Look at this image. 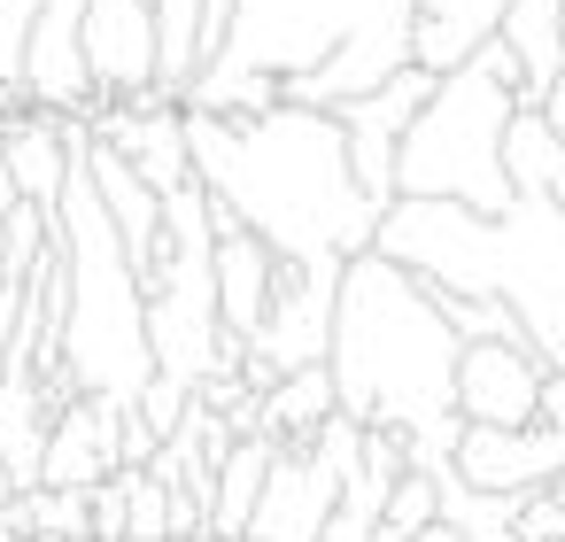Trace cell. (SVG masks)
Here are the masks:
<instances>
[{
	"label": "cell",
	"mask_w": 565,
	"mask_h": 542,
	"mask_svg": "<svg viewBox=\"0 0 565 542\" xmlns=\"http://www.w3.org/2000/svg\"><path fill=\"white\" fill-rule=\"evenodd\" d=\"M186 156L225 225L256 233L279 264H356L380 241V202L349 171L341 117H186Z\"/></svg>",
	"instance_id": "6da1fadb"
},
{
	"label": "cell",
	"mask_w": 565,
	"mask_h": 542,
	"mask_svg": "<svg viewBox=\"0 0 565 542\" xmlns=\"http://www.w3.org/2000/svg\"><path fill=\"white\" fill-rule=\"evenodd\" d=\"M411 24L418 0H241L225 55L186 94V117H341L411 71Z\"/></svg>",
	"instance_id": "7a4b0ae2"
},
{
	"label": "cell",
	"mask_w": 565,
	"mask_h": 542,
	"mask_svg": "<svg viewBox=\"0 0 565 542\" xmlns=\"http://www.w3.org/2000/svg\"><path fill=\"white\" fill-rule=\"evenodd\" d=\"M457 357L465 341L441 326L434 295L387 264V256H356L341 272V310H333V403L349 426H387L403 434L411 472L441 480L457 465L465 418H457Z\"/></svg>",
	"instance_id": "3957f363"
},
{
	"label": "cell",
	"mask_w": 565,
	"mask_h": 542,
	"mask_svg": "<svg viewBox=\"0 0 565 542\" xmlns=\"http://www.w3.org/2000/svg\"><path fill=\"white\" fill-rule=\"evenodd\" d=\"M372 256L403 264L418 287L503 302L526 349L565 372V210L519 194L503 217H472L449 202H387Z\"/></svg>",
	"instance_id": "277c9868"
},
{
	"label": "cell",
	"mask_w": 565,
	"mask_h": 542,
	"mask_svg": "<svg viewBox=\"0 0 565 542\" xmlns=\"http://www.w3.org/2000/svg\"><path fill=\"white\" fill-rule=\"evenodd\" d=\"M86 156V148H78ZM55 264H63V326H55V395H102V403H140L156 387L148 357V287L86 179L71 163L63 210H55Z\"/></svg>",
	"instance_id": "5b68a950"
},
{
	"label": "cell",
	"mask_w": 565,
	"mask_h": 542,
	"mask_svg": "<svg viewBox=\"0 0 565 542\" xmlns=\"http://www.w3.org/2000/svg\"><path fill=\"white\" fill-rule=\"evenodd\" d=\"M519 109H526V71L503 40L480 47L465 71L434 78V102L418 109L395 156V202H449L472 217H503L519 202L503 171V140Z\"/></svg>",
	"instance_id": "8992f818"
},
{
	"label": "cell",
	"mask_w": 565,
	"mask_h": 542,
	"mask_svg": "<svg viewBox=\"0 0 565 542\" xmlns=\"http://www.w3.org/2000/svg\"><path fill=\"white\" fill-rule=\"evenodd\" d=\"M148 357L156 380H179L194 395L241 372V341L217 318V210L202 179L163 194V264L148 272Z\"/></svg>",
	"instance_id": "52a82bcc"
},
{
	"label": "cell",
	"mask_w": 565,
	"mask_h": 542,
	"mask_svg": "<svg viewBox=\"0 0 565 542\" xmlns=\"http://www.w3.org/2000/svg\"><path fill=\"white\" fill-rule=\"evenodd\" d=\"M356 449H364V426H349L341 411L310 442H279L264 496H256V519H248V542H318L333 503H341V480L356 472Z\"/></svg>",
	"instance_id": "ba28073f"
},
{
	"label": "cell",
	"mask_w": 565,
	"mask_h": 542,
	"mask_svg": "<svg viewBox=\"0 0 565 542\" xmlns=\"http://www.w3.org/2000/svg\"><path fill=\"white\" fill-rule=\"evenodd\" d=\"M341 272H349V264H279L271 318H264V333L241 349V380H248L256 395H271L287 372H318V364L333 357Z\"/></svg>",
	"instance_id": "9c48e42d"
},
{
	"label": "cell",
	"mask_w": 565,
	"mask_h": 542,
	"mask_svg": "<svg viewBox=\"0 0 565 542\" xmlns=\"http://www.w3.org/2000/svg\"><path fill=\"white\" fill-rule=\"evenodd\" d=\"M86 71H94V109L156 102V9L148 0H86Z\"/></svg>",
	"instance_id": "30bf717a"
},
{
	"label": "cell",
	"mask_w": 565,
	"mask_h": 542,
	"mask_svg": "<svg viewBox=\"0 0 565 542\" xmlns=\"http://www.w3.org/2000/svg\"><path fill=\"white\" fill-rule=\"evenodd\" d=\"M426 102H434V78H426V71H403V78H387L380 94H364V102L341 109L349 171H356V187H364L380 210L395 202V156H403V140H411V125H418Z\"/></svg>",
	"instance_id": "8fae6325"
},
{
	"label": "cell",
	"mask_w": 565,
	"mask_h": 542,
	"mask_svg": "<svg viewBox=\"0 0 565 542\" xmlns=\"http://www.w3.org/2000/svg\"><path fill=\"white\" fill-rule=\"evenodd\" d=\"M542 357L526 341H480L457 357V418L465 426H495V434H526L542 411Z\"/></svg>",
	"instance_id": "7c38bea8"
},
{
	"label": "cell",
	"mask_w": 565,
	"mask_h": 542,
	"mask_svg": "<svg viewBox=\"0 0 565 542\" xmlns=\"http://www.w3.org/2000/svg\"><path fill=\"white\" fill-rule=\"evenodd\" d=\"M24 109L40 117H94V71H86V0H47L32 55H24Z\"/></svg>",
	"instance_id": "4fadbf2b"
},
{
	"label": "cell",
	"mask_w": 565,
	"mask_h": 542,
	"mask_svg": "<svg viewBox=\"0 0 565 542\" xmlns=\"http://www.w3.org/2000/svg\"><path fill=\"white\" fill-rule=\"evenodd\" d=\"M125 472V403H102V395H71L55 411V434H47V457H40V488H109Z\"/></svg>",
	"instance_id": "5bb4252c"
},
{
	"label": "cell",
	"mask_w": 565,
	"mask_h": 542,
	"mask_svg": "<svg viewBox=\"0 0 565 542\" xmlns=\"http://www.w3.org/2000/svg\"><path fill=\"white\" fill-rule=\"evenodd\" d=\"M86 132L102 140V148H117L132 171H140V187L148 194H179V187H194V156H186V109L179 102H140V109H94L86 117Z\"/></svg>",
	"instance_id": "9a60e30c"
},
{
	"label": "cell",
	"mask_w": 565,
	"mask_h": 542,
	"mask_svg": "<svg viewBox=\"0 0 565 542\" xmlns=\"http://www.w3.org/2000/svg\"><path fill=\"white\" fill-rule=\"evenodd\" d=\"M565 472V434L557 426H526V434H495V426H465L457 442V480L480 496H542Z\"/></svg>",
	"instance_id": "2e32d148"
},
{
	"label": "cell",
	"mask_w": 565,
	"mask_h": 542,
	"mask_svg": "<svg viewBox=\"0 0 565 542\" xmlns=\"http://www.w3.org/2000/svg\"><path fill=\"white\" fill-rule=\"evenodd\" d=\"M78 163H86V179H94V194H102V210H109V225H117V241H125V256H132V272L148 287V272L163 264V194H148L140 171L102 140H86Z\"/></svg>",
	"instance_id": "e0dca14e"
},
{
	"label": "cell",
	"mask_w": 565,
	"mask_h": 542,
	"mask_svg": "<svg viewBox=\"0 0 565 542\" xmlns=\"http://www.w3.org/2000/svg\"><path fill=\"white\" fill-rule=\"evenodd\" d=\"M0 163H9L17 179V202L55 217L63 210V187H71V163L78 148L63 140V117H40V109H17V117H0Z\"/></svg>",
	"instance_id": "ac0fdd59"
},
{
	"label": "cell",
	"mask_w": 565,
	"mask_h": 542,
	"mask_svg": "<svg viewBox=\"0 0 565 542\" xmlns=\"http://www.w3.org/2000/svg\"><path fill=\"white\" fill-rule=\"evenodd\" d=\"M503 17H511V0H418V24H411V71H426V78L465 71L480 47L503 40Z\"/></svg>",
	"instance_id": "d6986e66"
},
{
	"label": "cell",
	"mask_w": 565,
	"mask_h": 542,
	"mask_svg": "<svg viewBox=\"0 0 565 542\" xmlns=\"http://www.w3.org/2000/svg\"><path fill=\"white\" fill-rule=\"evenodd\" d=\"M210 210H217V202H210ZM271 287H279V256H271L256 233L225 225V210H217V318H225V333H233L241 349L264 333Z\"/></svg>",
	"instance_id": "ffe728a7"
},
{
	"label": "cell",
	"mask_w": 565,
	"mask_h": 542,
	"mask_svg": "<svg viewBox=\"0 0 565 542\" xmlns=\"http://www.w3.org/2000/svg\"><path fill=\"white\" fill-rule=\"evenodd\" d=\"M55 411H63V395L40 372H9V380H0V465L17 472L24 496L40 488V457H47Z\"/></svg>",
	"instance_id": "44dd1931"
},
{
	"label": "cell",
	"mask_w": 565,
	"mask_h": 542,
	"mask_svg": "<svg viewBox=\"0 0 565 542\" xmlns=\"http://www.w3.org/2000/svg\"><path fill=\"white\" fill-rule=\"evenodd\" d=\"M503 47H511L519 71H526V109H542L550 86L565 78V0H511Z\"/></svg>",
	"instance_id": "7402d4cb"
},
{
	"label": "cell",
	"mask_w": 565,
	"mask_h": 542,
	"mask_svg": "<svg viewBox=\"0 0 565 542\" xmlns=\"http://www.w3.org/2000/svg\"><path fill=\"white\" fill-rule=\"evenodd\" d=\"M271 457H279L271 434L225 449V465H217V496H210V542H248V519H256V496H264Z\"/></svg>",
	"instance_id": "603a6c76"
},
{
	"label": "cell",
	"mask_w": 565,
	"mask_h": 542,
	"mask_svg": "<svg viewBox=\"0 0 565 542\" xmlns=\"http://www.w3.org/2000/svg\"><path fill=\"white\" fill-rule=\"evenodd\" d=\"M503 171H511V194H542V202H565V140L550 132L542 109H519L511 117V140H503Z\"/></svg>",
	"instance_id": "cb8c5ba5"
},
{
	"label": "cell",
	"mask_w": 565,
	"mask_h": 542,
	"mask_svg": "<svg viewBox=\"0 0 565 542\" xmlns=\"http://www.w3.org/2000/svg\"><path fill=\"white\" fill-rule=\"evenodd\" d=\"M333 411H341V403H333V372H326V364H318V372H287V380L264 395V434H271V442H310Z\"/></svg>",
	"instance_id": "d4e9b609"
},
{
	"label": "cell",
	"mask_w": 565,
	"mask_h": 542,
	"mask_svg": "<svg viewBox=\"0 0 565 542\" xmlns=\"http://www.w3.org/2000/svg\"><path fill=\"white\" fill-rule=\"evenodd\" d=\"M434 496H441V527H449L457 542H519L511 527H519V503H526V496H480V488L457 480V465L434 480Z\"/></svg>",
	"instance_id": "484cf974"
},
{
	"label": "cell",
	"mask_w": 565,
	"mask_h": 542,
	"mask_svg": "<svg viewBox=\"0 0 565 542\" xmlns=\"http://www.w3.org/2000/svg\"><path fill=\"white\" fill-rule=\"evenodd\" d=\"M24 511H32V542H94V496L78 488H32Z\"/></svg>",
	"instance_id": "4316f807"
},
{
	"label": "cell",
	"mask_w": 565,
	"mask_h": 542,
	"mask_svg": "<svg viewBox=\"0 0 565 542\" xmlns=\"http://www.w3.org/2000/svg\"><path fill=\"white\" fill-rule=\"evenodd\" d=\"M125 488V542H171V488L156 472H117Z\"/></svg>",
	"instance_id": "83f0119b"
},
{
	"label": "cell",
	"mask_w": 565,
	"mask_h": 542,
	"mask_svg": "<svg viewBox=\"0 0 565 542\" xmlns=\"http://www.w3.org/2000/svg\"><path fill=\"white\" fill-rule=\"evenodd\" d=\"M132 411L148 418V434H156V442H171V434L186 426V411H194V387H179V380H156V387H148Z\"/></svg>",
	"instance_id": "f1b7e54d"
},
{
	"label": "cell",
	"mask_w": 565,
	"mask_h": 542,
	"mask_svg": "<svg viewBox=\"0 0 565 542\" xmlns=\"http://www.w3.org/2000/svg\"><path fill=\"white\" fill-rule=\"evenodd\" d=\"M511 534H519V542H565V511L550 503V488L519 503V527H511Z\"/></svg>",
	"instance_id": "f546056e"
},
{
	"label": "cell",
	"mask_w": 565,
	"mask_h": 542,
	"mask_svg": "<svg viewBox=\"0 0 565 542\" xmlns=\"http://www.w3.org/2000/svg\"><path fill=\"white\" fill-rule=\"evenodd\" d=\"M94 542H125V488H94Z\"/></svg>",
	"instance_id": "4dcf8cb0"
},
{
	"label": "cell",
	"mask_w": 565,
	"mask_h": 542,
	"mask_svg": "<svg viewBox=\"0 0 565 542\" xmlns=\"http://www.w3.org/2000/svg\"><path fill=\"white\" fill-rule=\"evenodd\" d=\"M534 426H557V434H565V372H542V411H534Z\"/></svg>",
	"instance_id": "1f68e13d"
},
{
	"label": "cell",
	"mask_w": 565,
	"mask_h": 542,
	"mask_svg": "<svg viewBox=\"0 0 565 542\" xmlns=\"http://www.w3.org/2000/svg\"><path fill=\"white\" fill-rule=\"evenodd\" d=\"M0 542H32V511H24V496L0 511Z\"/></svg>",
	"instance_id": "d6a6232c"
},
{
	"label": "cell",
	"mask_w": 565,
	"mask_h": 542,
	"mask_svg": "<svg viewBox=\"0 0 565 542\" xmlns=\"http://www.w3.org/2000/svg\"><path fill=\"white\" fill-rule=\"evenodd\" d=\"M542 117H550V132H557V140H565V78H557V86H550V102H542ZM557 210H565V202H557Z\"/></svg>",
	"instance_id": "836d02e7"
},
{
	"label": "cell",
	"mask_w": 565,
	"mask_h": 542,
	"mask_svg": "<svg viewBox=\"0 0 565 542\" xmlns=\"http://www.w3.org/2000/svg\"><path fill=\"white\" fill-rule=\"evenodd\" d=\"M9 217H17V179H9V163H0V241H9Z\"/></svg>",
	"instance_id": "e575fe53"
},
{
	"label": "cell",
	"mask_w": 565,
	"mask_h": 542,
	"mask_svg": "<svg viewBox=\"0 0 565 542\" xmlns=\"http://www.w3.org/2000/svg\"><path fill=\"white\" fill-rule=\"evenodd\" d=\"M17 496H24V488H17V472H9V465H0V511H9Z\"/></svg>",
	"instance_id": "d590c367"
},
{
	"label": "cell",
	"mask_w": 565,
	"mask_h": 542,
	"mask_svg": "<svg viewBox=\"0 0 565 542\" xmlns=\"http://www.w3.org/2000/svg\"><path fill=\"white\" fill-rule=\"evenodd\" d=\"M550 503H557V511H565V472H557V480H550Z\"/></svg>",
	"instance_id": "8d00e7d4"
},
{
	"label": "cell",
	"mask_w": 565,
	"mask_h": 542,
	"mask_svg": "<svg viewBox=\"0 0 565 542\" xmlns=\"http://www.w3.org/2000/svg\"><path fill=\"white\" fill-rule=\"evenodd\" d=\"M418 542H457V534H449V527H426V534H418Z\"/></svg>",
	"instance_id": "74e56055"
}]
</instances>
